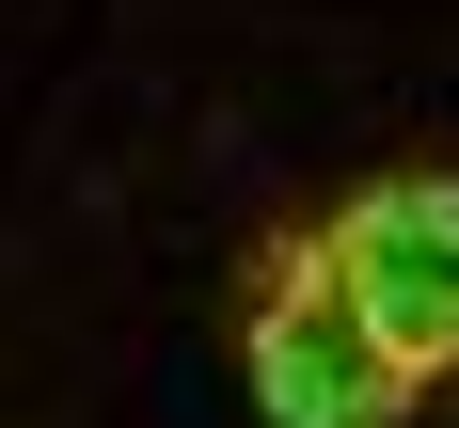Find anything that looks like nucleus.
I'll return each mask as SVG.
<instances>
[{
  "label": "nucleus",
  "instance_id": "2",
  "mask_svg": "<svg viewBox=\"0 0 459 428\" xmlns=\"http://www.w3.org/2000/svg\"><path fill=\"white\" fill-rule=\"evenodd\" d=\"M333 285L365 301V333L412 380H444L459 365V175H380L333 223Z\"/></svg>",
  "mask_w": 459,
  "mask_h": 428
},
{
  "label": "nucleus",
  "instance_id": "1",
  "mask_svg": "<svg viewBox=\"0 0 459 428\" xmlns=\"http://www.w3.org/2000/svg\"><path fill=\"white\" fill-rule=\"evenodd\" d=\"M238 365H254V413L270 428H396L412 413V365H396L365 333V301L333 285V238H285L270 270H254Z\"/></svg>",
  "mask_w": 459,
  "mask_h": 428
}]
</instances>
